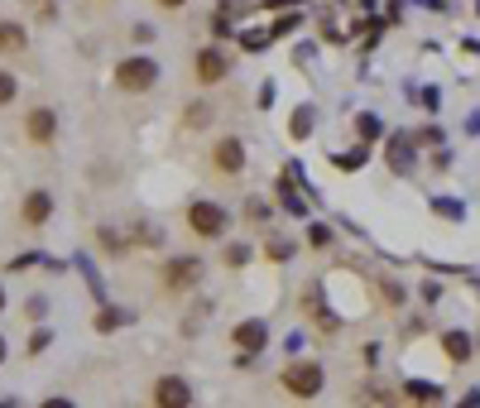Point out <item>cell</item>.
Listing matches in <instances>:
<instances>
[{"instance_id": "6da1fadb", "label": "cell", "mask_w": 480, "mask_h": 408, "mask_svg": "<svg viewBox=\"0 0 480 408\" xmlns=\"http://www.w3.org/2000/svg\"><path fill=\"white\" fill-rule=\"evenodd\" d=\"M154 82H159L154 58H125V63H115V87L121 91H149Z\"/></svg>"}, {"instance_id": "7a4b0ae2", "label": "cell", "mask_w": 480, "mask_h": 408, "mask_svg": "<svg viewBox=\"0 0 480 408\" xmlns=\"http://www.w3.org/2000/svg\"><path fill=\"white\" fill-rule=\"evenodd\" d=\"M279 380H284V389L294 394V399H312V394H322V365H318V360H298V365H288Z\"/></svg>"}, {"instance_id": "3957f363", "label": "cell", "mask_w": 480, "mask_h": 408, "mask_svg": "<svg viewBox=\"0 0 480 408\" xmlns=\"http://www.w3.org/2000/svg\"><path fill=\"white\" fill-rule=\"evenodd\" d=\"M187 226H193L197 236L216 240L221 231H226V212H221L216 202H193V207H187Z\"/></svg>"}, {"instance_id": "277c9868", "label": "cell", "mask_w": 480, "mask_h": 408, "mask_svg": "<svg viewBox=\"0 0 480 408\" xmlns=\"http://www.w3.org/2000/svg\"><path fill=\"white\" fill-rule=\"evenodd\" d=\"M154 404H163V408H183V404H193V389H187L178 375H169V380L154 384Z\"/></svg>"}, {"instance_id": "5b68a950", "label": "cell", "mask_w": 480, "mask_h": 408, "mask_svg": "<svg viewBox=\"0 0 480 408\" xmlns=\"http://www.w3.org/2000/svg\"><path fill=\"white\" fill-rule=\"evenodd\" d=\"M231 341H236L240 351H260V346H269V326L264 322H240L236 332H231Z\"/></svg>"}, {"instance_id": "8992f818", "label": "cell", "mask_w": 480, "mask_h": 408, "mask_svg": "<svg viewBox=\"0 0 480 408\" xmlns=\"http://www.w3.org/2000/svg\"><path fill=\"white\" fill-rule=\"evenodd\" d=\"M226 73H231V67H226V58H221L216 49H202V53H197V77H202L207 87H212V82H221Z\"/></svg>"}, {"instance_id": "52a82bcc", "label": "cell", "mask_w": 480, "mask_h": 408, "mask_svg": "<svg viewBox=\"0 0 480 408\" xmlns=\"http://www.w3.org/2000/svg\"><path fill=\"white\" fill-rule=\"evenodd\" d=\"M216 169H221V173H240V169H245L240 139H221V145H216Z\"/></svg>"}, {"instance_id": "ba28073f", "label": "cell", "mask_w": 480, "mask_h": 408, "mask_svg": "<svg viewBox=\"0 0 480 408\" xmlns=\"http://www.w3.org/2000/svg\"><path fill=\"white\" fill-rule=\"evenodd\" d=\"M49 216H53V197L49 192H29L25 197V221H29V226H43Z\"/></svg>"}, {"instance_id": "9c48e42d", "label": "cell", "mask_w": 480, "mask_h": 408, "mask_svg": "<svg viewBox=\"0 0 480 408\" xmlns=\"http://www.w3.org/2000/svg\"><path fill=\"white\" fill-rule=\"evenodd\" d=\"M197 274H202V264H197V260H173V264H169V288L197 284Z\"/></svg>"}, {"instance_id": "30bf717a", "label": "cell", "mask_w": 480, "mask_h": 408, "mask_svg": "<svg viewBox=\"0 0 480 408\" xmlns=\"http://www.w3.org/2000/svg\"><path fill=\"white\" fill-rule=\"evenodd\" d=\"M25 29L15 25V20H0V53H25Z\"/></svg>"}, {"instance_id": "8fae6325", "label": "cell", "mask_w": 480, "mask_h": 408, "mask_svg": "<svg viewBox=\"0 0 480 408\" xmlns=\"http://www.w3.org/2000/svg\"><path fill=\"white\" fill-rule=\"evenodd\" d=\"M25 130H29V139H39V145H43V139H53V130H58L53 111H29V125H25Z\"/></svg>"}, {"instance_id": "7c38bea8", "label": "cell", "mask_w": 480, "mask_h": 408, "mask_svg": "<svg viewBox=\"0 0 480 408\" xmlns=\"http://www.w3.org/2000/svg\"><path fill=\"white\" fill-rule=\"evenodd\" d=\"M442 346H447L452 360H466V356H471V336H466V332H447V336H442Z\"/></svg>"}, {"instance_id": "4fadbf2b", "label": "cell", "mask_w": 480, "mask_h": 408, "mask_svg": "<svg viewBox=\"0 0 480 408\" xmlns=\"http://www.w3.org/2000/svg\"><path fill=\"white\" fill-rule=\"evenodd\" d=\"M408 399H423V404H437L442 389L437 384H423V380H408Z\"/></svg>"}, {"instance_id": "5bb4252c", "label": "cell", "mask_w": 480, "mask_h": 408, "mask_svg": "<svg viewBox=\"0 0 480 408\" xmlns=\"http://www.w3.org/2000/svg\"><path fill=\"white\" fill-rule=\"evenodd\" d=\"M288 135H294V139H308V135H312V111H308V106L294 111V125H288Z\"/></svg>"}, {"instance_id": "9a60e30c", "label": "cell", "mask_w": 480, "mask_h": 408, "mask_svg": "<svg viewBox=\"0 0 480 408\" xmlns=\"http://www.w3.org/2000/svg\"><path fill=\"white\" fill-rule=\"evenodd\" d=\"M356 130H360V139H380V135H384V125L374 121V115H360V121H356Z\"/></svg>"}, {"instance_id": "2e32d148", "label": "cell", "mask_w": 480, "mask_h": 408, "mask_svg": "<svg viewBox=\"0 0 480 408\" xmlns=\"http://www.w3.org/2000/svg\"><path fill=\"white\" fill-rule=\"evenodd\" d=\"M332 163L336 169H360V163H366V149H346V154H336Z\"/></svg>"}, {"instance_id": "e0dca14e", "label": "cell", "mask_w": 480, "mask_h": 408, "mask_svg": "<svg viewBox=\"0 0 480 408\" xmlns=\"http://www.w3.org/2000/svg\"><path fill=\"white\" fill-rule=\"evenodd\" d=\"M288 255H294V240H284V236L269 240V260H288Z\"/></svg>"}, {"instance_id": "ac0fdd59", "label": "cell", "mask_w": 480, "mask_h": 408, "mask_svg": "<svg viewBox=\"0 0 480 408\" xmlns=\"http://www.w3.org/2000/svg\"><path fill=\"white\" fill-rule=\"evenodd\" d=\"M269 43H274V34H260V29H255V34H245V49H250V53L269 49Z\"/></svg>"}, {"instance_id": "d6986e66", "label": "cell", "mask_w": 480, "mask_h": 408, "mask_svg": "<svg viewBox=\"0 0 480 408\" xmlns=\"http://www.w3.org/2000/svg\"><path fill=\"white\" fill-rule=\"evenodd\" d=\"M10 101H15V77L0 73V106H10Z\"/></svg>"}, {"instance_id": "ffe728a7", "label": "cell", "mask_w": 480, "mask_h": 408, "mask_svg": "<svg viewBox=\"0 0 480 408\" xmlns=\"http://www.w3.org/2000/svg\"><path fill=\"white\" fill-rule=\"evenodd\" d=\"M207 121H212V111H207V106H187V125H207Z\"/></svg>"}, {"instance_id": "44dd1931", "label": "cell", "mask_w": 480, "mask_h": 408, "mask_svg": "<svg viewBox=\"0 0 480 408\" xmlns=\"http://www.w3.org/2000/svg\"><path fill=\"white\" fill-rule=\"evenodd\" d=\"M250 260V250H245V245H226V264H245Z\"/></svg>"}, {"instance_id": "7402d4cb", "label": "cell", "mask_w": 480, "mask_h": 408, "mask_svg": "<svg viewBox=\"0 0 480 408\" xmlns=\"http://www.w3.org/2000/svg\"><path fill=\"white\" fill-rule=\"evenodd\" d=\"M43 346H49V332H34V336H29V356H39Z\"/></svg>"}, {"instance_id": "603a6c76", "label": "cell", "mask_w": 480, "mask_h": 408, "mask_svg": "<svg viewBox=\"0 0 480 408\" xmlns=\"http://www.w3.org/2000/svg\"><path fill=\"white\" fill-rule=\"evenodd\" d=\"M25 312H29V318H43V312H49V302H43V298H29Z\"/></svg>"}, {"instance_id": "cb8c5ba5", "label": "cell", "mask_w": 480, "mask_h": 408, "mask_svg": "<svg viewBox=\"0 0 480 408\" xmlns=\"http://www.w3.org/2000/svg\"><path fill=\"white\" fill-rule=\"evenodd\" d=\"M159 5H163V10H183L187 0H159Z\"/></svg>"}, {"instance_id": "d4e9b609", "label": "cell", "mask_w": 480, "mask_h": 408, "mask_svg": "<svg viewBox=\"0 0 480 408\" xmlns=\"http://www.w3.org/2000/svg\"><path fill=\"white\" fill-rule=\"evenodd\" d=\"M0 360H5V336H0Z\"/></svg>"}, {"instance_id": "484cf974", "label": "cell", "mask_w": 480, "mask_h": 408, "mask_svg": "<svg viewBox=\"0 0 480 408\" xmlns=\"http://www.w3.org/2000/svg\"><path fill=\"white\" fill-rule=\"evenodd\" d=\"M0 308H5V294H0Z\"/></svg>"}]
</instances>
